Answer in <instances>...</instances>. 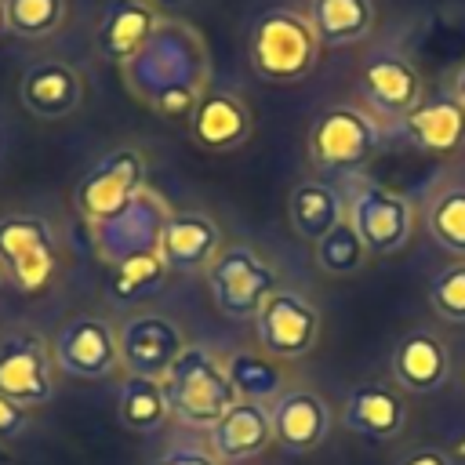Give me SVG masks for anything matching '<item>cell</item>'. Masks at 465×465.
Segmentation results:
<instances>
[{
  "mask_svg": "<svg viewBox=\"0 0 465 465\" xmlns=\"http://www.w3.org/2000/svg\"><path fill=\"white\" fill-rule=\"evenodd\" d=\"M450 374L447 345L432 331H411L392 349V381L411 396H432Z\"/></svg>",
  "mask_w": 465,
  "mask_h": 465,
  "instance_id": "obj_20",
  "label": "cell"
},
{
  "mask_svg": "<svg viewBox=\"0 0 465 465\" xmlns=\"http://www.w3.org/2000/svg\"><path fill=\"white\" fill-rule=\"evenodd\" d=\"M222 251V229L203 211H171L163 236H160V258L171 272H207L214 254Z\"/></svg>",
  "mask_w": 465,
  "mask_h": 465,
  "instance_id": "obj_16",
  "label": "cell"
},
{
  "mask_svg": "<svg viewBox=\"0 0 465 465\" xmlns=\"http://www.w3.org/2000/svg\"><path fill=\"white\" fill-rule=\"evenodd\" d=\"M11 36V25H7V7H4V0H0V44Z\"/></svg>",
  "mask_w": 465,
  "mask_h": 465,
  "instance_id": "obj_37",
  "label": "cell"
},
{
  "mask_svg": "<svg viewBox=\"0 0 465 465\" xmlns=\"http://www.w3.org/2000/svg\"><path fill=\"white\" fill-rule=\"evenodd\" d=\"M396 465H450V454L440 447H418V450L403 454Z\"/></svg>",
  "mask_w": 465,
  "mask_h": 465,
  "instance_id": "obj_35",
  "label": "cell"
},
{
  "mask_svg": "<svg viewBox=\"0 0 465 465\" xmlns=\"http://www.w3.org/2000/svg\"><path fill=\"white\" fill-rule=\"evenodd\" d=\"M312 262H316V269H320L323 276H334V280L352 276V272L367 262V247H363V240H360V232L352 229L349 218H341L327 236L316 240Z\"/></svg>",
  "mask_w": 465,
  "mask_h": 465,
  "instance_id": "obj_30",
  "label": "cell"
},
{
  "mask_svg": "<svg viewBox=\"0 0 465 465\" xmlns=\"http://www.w3.org/2000/svg\"><path fill=\"white\" fill-rule=\"evenodd\" d=\"M11 36L44 40L65 22V0H4Z\"/></svg>",
  "mask_w": 465,
  "mask_h": 465,
  "instance_id": "obj_31",
  "label": "cell"
},
{
  "mask_svg": "<svg viewBox=\"0 0 465 465\" xmlns=\"http://www.w3.org/2000/svg\"><path fill=\"white\" fill-rule=\"evenodd\" d=\"M450 450H454V458H461V461H465V436H461V440H454V447H450Z\"/></svg>",
  "mask_w": 465,
  "mask_h": 465,
  "instance_id": "obj_38",
  "label": "cell"
},
{
  "mask_svg": "<svg viewBox=\"0 0 465 465\" xmlns=\"http://www.w3.org/2000/svg\"><path fill=\"white\" fill-rule=\"evenodd\" d=\"M254 116L240 94L229 91H207L189 116V138L207 153H229L240 149L251 138Z\"/></svg>",
  "mask_w": 465,
  "mask_h": 465,
  "instance_id": "obj_17",
  "label": "cell"
},
{
  "mask_svg": "<svg viewBox=\"0 0 465 465\" xmlns=\"http://www.w3.org/2000/svg\"><path fill=\"white\" fill-rule=\"evenodd\" d=\"M341 421L367 440H392L407 425V396H403V389H392L381 381L356 385L345 396Z\"/></svg>",
  "mask_w": 465,
  "mask_h": 465,
  "instance_id": "obj_22",
  "label": "cell"
},
{
  "mask_svg": "<svg viewBox=\"0 0 465 465\" xmlns=\"http://www.w3.org/2000/svg\"><path fill=\"white\" fill-rule=\"evenodd\" d=\"M0 269L4 276L33 294L44 291L58 269V236L40 214H4L0 218Z\"/></svg>",
  "mask_w": 465,
  "mask_h": 465,
  "instance_id": "obj_7",
  "label": "cell"
},
{
  "mask_svg": "<svg viewBox=\"0 0 465 465\" xmlns=\"http://www.w3.org/2000/svg\"><path fill=\"white\" fill-rule=\"evenodd\" d=\"M142 185H145V156H142V149H134V145L109 149L76 182V189H73V211L87 225H98V222L113 218L124 203H131V196Z\"/></svg>",
  "mask_w": 465,
  "mask_h": 465,
  "instance_id": "obj_6",
  "label": "cell"
},
{
  "mask_svg": "<svg viewBox=\"0 0 465 465\" xmlns=\"http://www.w3.org/2000/svg\"><path fill=\"white\" fill-rule=\"evenodd\" d=\"M360 87H363V94H367L378 109H385V113H403V116L421 105V91H425L418 65H414L411 58L396 54V51H378V54H371V58L363 62V69H360Z\"/></svg>",
  "mask_w": 465,
  "mask_h": 465,
  "instance_id": "obj_19",
  "label": "cell"
},
{
  "mask_svg": "<svg viewBox=\"0 0 465 465\" xmlns=\"http://www.w3.org/2000/svg\"><path fill=\"white\" fill-rule=\"evenodd\" d=\"M425 225L443 251L465 258V185H443L425 207Z\"/></svg>",
  "mask_w": 465,
  "mask_h": 465,
  "instance_id": "obj_29",
  "label": "cell"
},
{
  "mask_svg": "<svg viewBox=\"0 0 465 465\" xmlns=\"http://www.w3.org/2000/svg\"><path fill=\"white\" fill-rule=\"evenodd\" d=\"M167 262L160 258V251H145V254H134V258H124L113 265V276H109V298L113 302H124V305H134L149 294H156L167 280Z\"/></svg>",
  "mask_w": 465,
  "mask_h": 465,
  "instance_id": "obj_28",
  "label": "cell"
},
{
  "mask_svg": "<svg viewBox=\"0 0 465 465\" xmlns=\"http://www.w3.org/2000/svg\"><path fill=\"white\" fill-rule=\"evenodd\" d=\"M403 127L407 138L429 156H454L465 149V105L454 94L421 102L403 116Z\"/></svg>",
  "mask_w": 465,
  "mask_h": 465,
  "instance_id": "obj_23",
  "label": "cell"
},
{
  "mask_svg": "<svg viewBox=\"0 0 465 465\" xmlns=\"http://www.w3.org/2000/svg\"><path fill=\"white\" fill-rule=\"evenodd\" d=\"M309 25L320 47H349L374 33L371 0H309Z\"/></svg>",
  "mask_w": 465,
  "mask_h": 465,
  "instance_id": "obj_24",
  "label": "cell"
},
{
  "mask_svg": "<svg viewBox=\"0 0 465 465\" xmlns=\"http://www.w3.org/2000/svg\"><path fill=\"white\" fill-rule=\"evenodd\" d=\"M269 418H272V440L287 454H309L331 432V407L312 389H283L272 400Z\"/></svg>",
  "mask_w": 465,
  "mask_h": 465,
  "instance_id": "obj_14",
  "label": "cell"
},
{
  "mask_svg": "<svg viewBox=\"0 0 465 465\" xmlns=\"http://www.w3.org/2000/svg\"><path fill=\"white\" fill-rule=\"evenodd\" d=\"M171 418L189 429H211L240 396L229 381L225 360L203 345H185L174 367L163 374Z\"/></svg>",
  "mask_w": 465,
  "mask_h": 465,
  "instance_id": "obj_3",
  "label": "cell"
},
{
  "mask_svg": "<svg viewBox=\"0 0 465 465\" xmlns=\"http://www.w3.org/2000/svg\"><path fill=\"white\" fill-rule=\"evenodd\" d=\"M171 218V203L142 185L131 203H124L113 218L91 225V240H94V251L105 265H116L124 258H134V254H145V251H160V236H163V225Z\"/></svg>",
  "mask_w": 465,
  "mask_h": 465,
  "instance_id": "obj_8",
  "label": "cell"
},
{
  "mask_svg": "<svg viewBox=\"0 0 465 465\" xmlns=\"http://www.w3.org/2000/svg\"><path fill=\"white\" fill-rule=\"evenodd\" d=\"M203 276L218 312L229 320H254L265 298L280 291L276 265L262 258L251 243H222Z\"/></svg>",
  "mask_w": 465,
  "mask_h": 465,
  "instance_id": "obj_5",
  "label": "cell"
},
{
  "mask_svg": "<svg viewBox=\"0 0 465 465\" xmlns=\"http://www.w3.org/2000/svg\"><path fill=\"white\" fill-rule=\"evenodd\" d=\"M25 432V407L0 396V440H15Z\"/></svg>",
  "mask_w": 465,
  "mask_h": 465,
  "instance_id": "obj_34",
  "label": "cell"
},
{
  "mask_svg": "<svg viewBox=\"0 0 465 465\" xmlns=\"http://www.w3.org/2000/svg\"><path fill=\"white\" fill-rule=\"evenodd\" d=\"M225 371H229V381H232L236 396L240 400H251V403L276 400L287 389L283 385V371H280V363L269 352L240 349V352L225 356Z\"/></svg>",
  "mask_w": 465,
  "mask_h": 465,
  "instance_id": "obj_27",
  "label": "cell"
},
{
  "mask_svg": "<svg viewBox=\"0 0 465 465\" xmlns=\"http://www.w3.org/2000/svg\"><path fill=\"white\" fill-rule=\"evenodd\" d=\"M18 98L22 105L40 116V120H62L69 113L80 109L84 102V76L76 65L62 62V58H44L25 65L22 84H18Z\"/></svg>",
  "mask_w": 465,
  "mask_h": 465,
  "instance_id": "obj_15",
  "label": "cell"
},
{
  "mask_svg": "<svg viewBox=\"0 0 465 465\" xmlns=\"http://www.w3.org/2000/svg\"><path fill=\"white\" fill-rule=\"evenodd\" d=\"M211 454L218 461H247L254 454H262L272 443V418L265 403H251V400H236L211 429Z\"/></svg>",
  "mask_w": 465,
  "mask_h": 465,
  "instance_id": "obj_21",
  "label": "cell"
},
{
  "mask_svg": "<svg viewBox=\"0 0 465 465\" xmlns=\"http://www.w3.org/2000/svg\"><path fill=\"white\" fill-rule=\"evenodd\" d=\"M0 283H4V269H0Z\"/></svg>",
  "mask_w": 465,
  "mask_h": 465,
  "instance_id": "obj_41",
  "label": "cell"
},
{
  "mask_svg": "<svg viewBox=\"0 0 465 465\" xmlns=\"http://www.w3.org/2000/svg\"><path fill=\"white\" fill-rule=\"evenodd\" d=\"M54 367L84 378V381H98L109 378L120 367V341L109 320L102 316H73L69 323H62V331L54 334Z\"/></svg>",
  "mask_w": 465,
  "mask_h": 465,
  "instance_id": "obj_13",
  "label": "cell"
},
{
  "mask_svg": "<svg viewBox=\"0 0 465 465\" xmlns=\"http://www.w3.org/2000/svg\"><path fill=\"white\" fill-rule=\"evenodd\" d=\"M247 58L265 84H302L320 62V40L305 15L291 7H272L251 25Z\"/></svg>",
  "mask_w": 465,
  "mask_h": 465,
  "instance_id": "obj_2",
  "label": "cell"
},
{
  "mask_svg": "<svg viewBox=\"0 0 465 465\" xmlns=\"http://www.w3.org/2000/svg\"><path fill=\"white\" fill-rule=\"evenodd\" d=\"M0 149H4V134H0Z\"/></svg>",
  "mask_w": 465,
  "mask_h": 465,
  "instance_id": "obj_40",
  "label": "cell"
},
{
  "mask_svg": "<svg viewBox=\"0 0 465 465\" xmlns=\"http://www.w3.org/2000/svg\"><path fill=\"white\" fill-rule=\"evenodd\" d=\"M131 98L163 120H189L211 84V54L196 25L163 18L145 47L120 65Z\"/></svg>",
  "mask_w": 465,
  "mask_h": 465,
  "instance_id": "obj_1",
  "label": "cell"
},
{
  "mask_svg": "<svg viewBox=\"0 0 465 465\" xmlns=\"http://www.w3.org/2000/svg\"><path fill=\"white\" fill-rule=\"evenodd\" d=\"M163 18L167 15H160V7L149 0H113L98 22V36H94L98 54L113 65L131 62Z\"/></svg>",
  "mask_w": 465,
  "mask_h": 465,
  "instance_id": "obj_18",
  "label": "cell"
},
{
  "mask_svg": "<svg viewBox=\"0 0 465 465\" xmlns=\"http://www.w3.org/2000/svg\"><path fill=\"white\" fill-rule=\"evenodd\" d=\"M149 465H222V461L211 454V447L207 450L203 447H167Z\"/></svg>",
  "mask_w": 465,
  "mask_h": 465,
  "instance_id": "obj_33",
  "label": "cell"
},
{
  "mask_svg": "<svg viewBox=\"0 0 465 465\" xmlns=\"http://www.w3.org/2000/svg\"><path fill=\"white\" fill-rule=\"evenodd\" d=\"M378 145H381L378 120L349 102L320 109L309 127V160L323 174H352L367 167Z\"/></svg>",
  "mask_w": 465,
  "mask_h": 465,
  "instance_id": "obj_4",
  "label": "cell"
},
{
  "mask_svg": "<svg viewBox=\"0 0 465 465\" xmlns=\"http://www.w3.org/2000/svg\"><path fill=\"white\" fill-rule=\"evenodd\" d=\"M149 4H156V7H174V4H182V0H149Z\"/></svg>",
  "mask_w": 465,
  "mask_h": 465,
  "instance_id": "obj_39",
  "label": "cell"
},
{
  "mask_svg": "<svg viewBox=\"0 0 465 465\" xmlns=\"http://www.w3.org/2000/svg\"><path fill=\"white\" fill-rule=\"evenodd\" d=\"M0 396L18 407H40L54 396V356L33 331H15L0 341Z\"/></svg>",
  "mask_w": 465,
  "mask_h": 465,
  "instance_id": "obj_11",
  "label": "cell"
},
{
  "mask_svg": "<svg viewBox=\"0 0 465 465\" xmlns=\"http://www.w3.org/2000/svg\"><path fill=\"white\" fill-rule=\"evenodd\" d=\"M429 305L450 323H465V258L440 269L429 283Z\"/></svg>",
  "mask_w": 465,
  "mask_h": 465,
  "instance_id": "obj_32",
  "label": "cell"
},
{
  "mask_svg": "<svg viewBox=\"0 0 465 465\" xmlns=\"http://www.w3.org/2000/svg\"><path fill=\"white\" fill-rule=\"evenodd\" d=\"M116 341H120V367L127 374H142L156 381H163V374L174 367V360L189 345L182 327L160 312H138L124 320V327L116 331Z\"/></svg>",
  "mask_w": 465,
  "mask_h": 465,
  "instance_id": "obj_12",
  "label": "cell"
},
{
  "mask_svg": "<svg viewBox=\"0 0 465 465\" xmlns=\"http://www.w3.org/2000/svg\"><path fill=\"white\" fill-rule=\"evenodd\" d=\"M116 418L124 429L131 432H160L171 421V403L163 392V381L156 378H142V374H127L120 381V396H116Z\"/></svg>",
  "mask_w": 465,
  "mask_h": 465,
  "instance_id": "obj_26",
  "label": "cell"
},
{
  "mask_svg": "<svg viewBox=\"0 0 465 465\" xmlns=\"http://www.w3.org/2000/svg\"><path fill=\"white\" fill-rule=\"evenodd\" d=\"M287 218H291L298 236L316 243L320 236H327L345 218V203H341L338 189L327 185L323 178H305L287 196Z\"/></svg>",
  "mask_w": 465,
  "mask_h": 465,
  "instance_id": "obj_25",
  "label": "cell"
},
{
  "mask_svg": "<svg viewBox=\"0 0 465 465\" xmlns=\"http://www.w3.org/2000/svg\"><path fill=\"white\" fill-rule=\"evenodd\" d=\"M352 229L360 232L367 254H396L411 243L414 236V203L411 196L389 189V185H378V182H367L352 193L349 200V214Z\"/></svg>",
  "mask_w": 465,
  "mask_h": 465,
  "instance_id": "obj_9",
  "label": "cell"
},
{
  "mask_svg": "<svg viewBox=\"0 0 465 465\" xmlns=\"http://www.w3.org/2000/svg\"><path fill=\"white\" fill-rule=\"evenodd\" d=\"M320 309L298 291H276L265 298L262 312L254 316V331L262 352L272 360H302L320 341Z\"/></svg>",
  "mask_w": 465,
  "mask_h": 465,
  "instance_id": "obj_10",
  "label": "cell"
},
{
  "mask_svg": "<svg viewBox=\"0 0 465 465\" xmlns=\"http://www.w3.org/2000/svg\"><path fill=\"white\" fill-rule=\"evenodd\" d=\"M454 98L465 105V65L458 69V76H454Z\"/></svg>",
  "mask_w": 465,
  "mask_h": 465,
  "instance_id": "obj_36",
  "label": "cell"
}]
</instances>
